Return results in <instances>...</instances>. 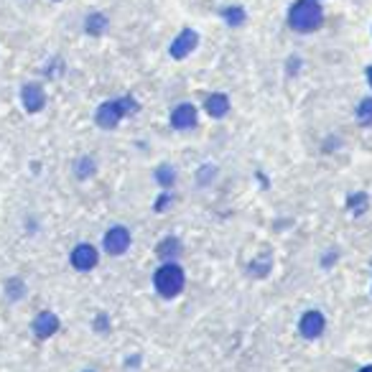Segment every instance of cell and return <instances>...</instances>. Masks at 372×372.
<instances>
[{
  "label": "cell",
  "instance_id": "9",
  "mask_svg": "<svg viewBox=\"0 0 372 372\" xmlns=\"http://www.w3.org/2000/svg\"><path fill=\"white\" fill-rule=\"evenodd\" d=\"M171 125L176 130H192L196 125V107L194 104H179L171 115Z\"/></svg>",
  "mask_w": 372,
  "mask_h": 372
},
{
  "label": "cell",
  "instance_id": "4",
  "mask_svg": "<svg viewBox=\"0 0 372 372\" xmlns=\"http://www.w3.org/2000/svg\"><path fill=\"white\" fill-rule=\"evenodd\" d=\"M102 245L110 255H123L127 247H130V232H127L125 227H112V230L104 235Z\"/></svg>",
  "mask_w": 372,
  "mask_h": 372
},
{
  "label": "cell",
  "instance_id": "1",
  "mask_svg": "<svg viewBox=\"0 0 372 372\" xmlns=\"http://www.w3.org/2000/svg\"><path fill=\"white\" fill-rule=\"evenodd\" d=\"M324 23V10L316 0H298L288 10V26L298 33H311Z\"/></svg>",
  "mask_w": 372,
  "mask_h": 372
},
{
  "label": "cell",
  "instance_id": "17",
  "mask_svg": "<svg viewBox=\"0 0 372 372\" xmlns=\"http://www.w3.org/2000/svg\"><path fill=\"white\" fill-rule=\"evenodd\" d=\"M156 179H158V184H164V186H171L173 184V179H176V173H173V169L171 166H161L156 171Z\"/></svg>",
  "mask_w": 372,
  "mask_h": 372
},
{
  "label": "cell",
  "instance_id": "23",
  "mask_svg": "<svg viewBox=\"0 0 372 372\" xmlns=\"http://www.w3.org/2000/svg\"><path fill=\"white\" fill-rule=\"evenodd\" d=\"M367 77H370V84H372V67H367Z\"/></svg>",
  "mask_w": 372,
  "mask_h": 372
},
{
  "label": "cell",
  "instance_id": "5",
  "mask_svg": "<svg viewBox=\"0 0 372 372\" xmlns=\"http://www.w3.org/2000/svg\"><path fill=\"white\" fill-rule=\"evenodd\" d=\"M196 44H199V36H196V31H192V29L181 31L179 36L173 38L171 56H173V59H184V56H189V54L196 49Z\"/></svg>",
  "mask_w": 372,
  "mask_h": 372
},
{
  "label": "cell",
  "instance_id": "10",
  "mask_svg": "<svg viewBox=\"0 0 372 372\" xmlns=\"http://www.w3.org/2000/svg\"><path fill=\"white\" fill-rule=\"evenodd\" d=\"M21 100H23V107L29 112H38L41 107H44V90L38 87L36 82H31V84H26L23 87V92H21Z\"/></svg>",
  "mask_w": 372,
  "mask_h": 372
},
{
  "label": "cell",
  "instance_id": "8",
  "mask_svg": "<svg viewBox=\"0 0 372 372\" xmlns=\"http://www.w3.org/2000/svg\"><path fill=\"white\" fill-rule=\"evenodd\" d=\"M72 265L77 270H92L97 265V250L92 245H77L72 250Z\"/></svg>",
  "mask_w": 372,
  "mask_h": 372
},
{
  "label": "cell",
  "instance_id": "16",
  "mask_svg": "<svg viewBox=\"0 0 372 372\" xmlns=\"http://www.w3.org/2000/svg\"><path fill=\"white\" fill-rule=\"evenodd\" d=\"M357 118L362 125H372V97L370 100H362L357 107Z\"/></svg>",
  "mask_w": 372,
  "mask_h": 372
},
{
  "label": "cell",
  "instance_id": "11",
  "mask_svg": "<svg viewBox=\"0 0 372 372\" xmlns=\"http://www.w3.org/2000/svg\"><path fill=\"white\" fill-rule=\"evenodd\" d=\"M204 110H207V115H212V118H222V115H227V110H230V100H227V95H209L207 102H204Z\"/></svg>",
  "mask_w": 372,
  "mask_h": 372
},
{
  "label": "cell",
  "instance_id": "13",
  "mask_svg": "<svg viewBox=\"0 0 372 372\" xmlns=\"http://www.w3.org/2000/svg\"><path fill=\"white\" fill-rule=\"evenodd\" d=\"M104 31H107V18L102 13H92L87 18V33L90 36H102Z\"/></svg>",
  "mask_w": 372,
  "mask_h": 372
},
{
  "label": "cell",
  "instance_id": "3",
  "mask_svg": "<svg viewBox=\"0 0 372 372\" xmlns=\"http://www.w3.org/2000/svg\"><path fill=\"white\" fill-rule=\"evenodd\" d=\"M184 270L176 265V263H166L156 270L153 276V286H156L158 296L164 298H176L184 290Z\"/></svg>",
  "mask_w": 372,
  "mask_h": 372
},
{
  "label": "cell",
  "instance_id": "6",
  "mask_svg": "<svg viewBox=\"0 0 372 372\" xmlns=\"http://www.w3.org/2000/svg\"><path fill=\"white\" fill-rule=\"evenodd\" d=\"M324 327H327V321H324V316H321L319 311H306L304 316H301V321H298V332H301L306 339L321 336Z\"/></svg>",
  "mask_w": 372,
  "mask_h": 372
},
{
  "label": "cell",
  "instance_id": "12",
  "mask_svg": "<svg viewBox=\"0 0 372 372\" xmlns=\"http://www.w3.org/2000/svg\"><path fill=\"white\" fill-rule=\"evenodd\" d=\"M156 255L161 258V261H166V263H173L176 258L181 255V242L176 238H166V240H161V245L156 247Z\"/></svg>",
  "mask_w": 372,
  "mask_h": 372
},
{
  "label": "cell",
  "instance_id": "22",
  "mask_svg": "<svg viewBox=\"0 0 372 372\" xmlns=\"http://www.w3.org/2000/svg\"><path fill=\"white\" fill-rule=\"evenodd\" d=\"M169 201H171V196H158V201H156V209H158V212L169 207Z\"/></svg>",
  "mask_w": 372,
  "mask_h": 372
},
{
  "label": "cell",
  "instance_id": "18",
  "mask_svg": "<svg viewBox=\"0 0 372 372\" xmlns=\"http://www.w3.org/2000/svg\"><path fill=\"white\" fill-rule=\"evenodd\" d=\"M6 288H8V296L10 298L23 296V281H18V278H10V281L6 283Z\"/></svg>",
  "mask_w": 372,
  "mask_h": 372
},
{
  "label": "cell",
  "instance_id": "19",
  "mask_svg": "<svg viewBox=\"0 0 372 372\" xmlns=\"http://www.w3.org/2000/svg\"><path fill=\"white\" fill-rule=\"evenodd\" d=\"M350 209L355 212V215L365 212V209H367V196H365V194H357V196H352V199H350Z\"/></svg>",
  "mask_w": 372,
  "mask_h": 372
},
{
  "label": "cell",
  "instance_id": "15",
  "mask_svg": "<svg viewBox=\"0 0 372 372\" xmlns=\"http://www.w3.org/2000/svg\"><path fill=\"white\" fill-rule=\"evenodd\" d=\"M222 18L230 23V26H240V23L245 21V10H242V8H224Z\"/></svg>",
  "mask_w": 372,
  "mask_h": 372
},
{
  "label": "cell",
  "instance_id": "24",
  "mask_svg": "<svg viewBox=\"0 0 372 372\" xmlns=\"http://www.w3.org/2000/svg\"><path fill=\"white\" fill-rule=\"evenodd\" d=\"M359 372H372V367H362V370H359Z\"/></svg>",
  "mask_w": 372,
  "mask_h": 372
},
{
  "label": "cell",
  "instance_id": "2",
  "mask_svg": "<svg viewBox=\"0 0 372 372\" xmlns=\"http://www.w3.org/2000/svg\"><path fill=\"white\" fill-rule=\"evenodd\" d=\"M133 112H138V102H135L133 97H120V100H110V102L100 104L95 118L100 127L112 130L125 115H133Z\"/></svg>",
  "mask_w": 372,
  "mask_h": 372
},
{
  "label": "cell",
  "instance_id": "14",
  "mask_svg": "<svg viewBox=\"0 0 372 372\" xmlns=\"http://www.w3.org/2000/svg\"><path fill=\"white\" fill-rule=\"evenodd\" d=\"M95 169H97L95 158H90V156L79 158V161L75 164V173L79 176V179H90L92 173H95Z\"/></svg>",
  "mask_w": 372,
  "mask_h": 372
},
{
  "label": "cell",
  "instance_id": "20",
  "mask_svg": "<svg viewBox=\"0 0 372 372\" xmlns=\"http://www.w3.org/2000/svg\"><path fill=\"white\" fill-rule=\"evenodd\" d=\"M95 329L97 332H100V329H102V332L107 329V316H104V313H100V316L95 319Z\"/></svg>",
  "mask_w": 372,
  "mask_h": 372
},
{
  "label": "cell",
  "instance_id": "21",
  "mask_svg": "<svg viewBox=\"0 0 372 372\" xmlns=\"http://www.w3.org/2000/svg\"><path fill=\"white\" fill-rule=\"evenodd\" d=\"M215 173V169H204V171H199V184H209V176Z\"/></svg>",
  "mask_w": 372,
  "mask_h": 372
},
{
  "label": "cell",
  "instance_id": "7",
  "mask_svg": "<svg viewBox=\"0 0 372 372\" xmlns=\"http://www.w3.org/2000/svg\"><path fill=\"white\" fill-rule=\"evenodd\" d=\"M31 329H33V334H36L38 339H49L52 334H56L59 319H56V313H52V311H41L36 319H33Z\"/></svg>",
  "mask_w": 372,
  "mask_h": 372
}]
</instances>
